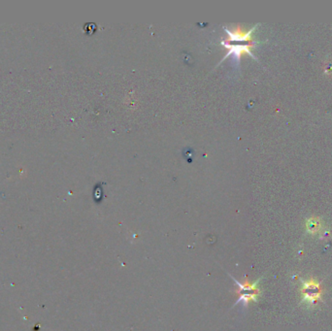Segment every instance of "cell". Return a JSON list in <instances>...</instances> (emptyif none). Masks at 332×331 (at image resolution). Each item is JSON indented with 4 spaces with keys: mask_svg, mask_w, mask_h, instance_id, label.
Returning a JSON list of instances; mask_svg holds the SVG:
<instances>
[{
    "mask_svg": "<svg viewBox=\"0 0 332 331\" xmlns=\"http://www.w3.org/2000/svg\"><path fill=\"white\" fill-rule=\"evenodd\" d=\"M230 277L234 281L235 286L237 287L235 293L238 294V299L234 304V306L241 303L243 305V307H247L249 303L257 301V298L259 297V295L261 293V291L258 288V284L261 279H258L253 283H250L248 280H246L244 283H240L233 277Z\"/></svg>",
    "mask_w": 332,
    "mask_h": 331,
    "instance_id": "7a4b0ae2",
    "label": "cell"
},
{
    "mask_svg": "<svg viewBox=\"0 0 332 331\" xmlns=\"http://www.w3.org/2000/svg\"><path fill=\"white\" fill-rule=\"evenodd\" d=\"M254 28H252L247 32H243L240 29L230 30L228 28H225L226 34L228 35L229 38L222 41V45L228 50L224 59H226L228 56H231L232 62L236 67L239 65L240 58L243 53H247L248 55L253 56L252 48H253L256 42L253 41L251 35Z\"/></svg>",
    "mask_w": 332,
    "mask_h": 331,
    "instance_id": "6da1fadb",
    "label": "cell"
},
{
    "mask_svg": "<svg viewBox=\"0 0 332 331\" xmlns=\"http://www.w3.org/2000/svg\"><path fill=\"white\" fill-rule=\"evenodd\" d=\"M321 228H322V224L319 218L316 217L311 218L306 222V229L310 234H318L320 232Z\"/></svg>",
    "mask_w": 332,
    "mask_h": 331,
    "instance_id": "277c9868",
    "label": "cell"
},
{
    "mask_svg": "<svg viewBox=\"0 0 332 331\" xmlns=\"http://www.w3.org/2000/svg\"><path fill=\"white\" fill-rule=\"evenodd\" d=\"M301 292L303 294L302 302L307 303L308 305H313V304L318 302L321 298L322 290H321L319 283L315 282L313 280H310L307 282H304V281L302 282Z\"/></svg>",
    "mask_w": 332,
    "mask_h": 331,
    "instance_id": "3957f363",
    "label": "cell"
}]
</instances>
